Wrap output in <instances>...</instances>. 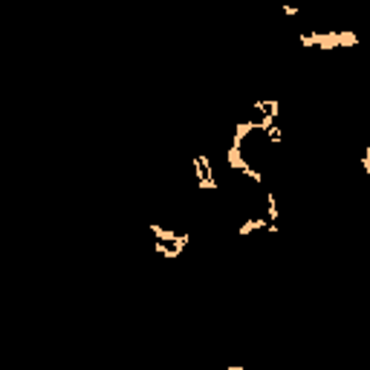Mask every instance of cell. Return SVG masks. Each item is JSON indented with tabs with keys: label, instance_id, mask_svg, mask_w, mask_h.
Wrapping results in <instances>:
<instances>
[{
	"label": "cell",
	"instance_id": "obj_1",
	"mask_svg": "<svg viewBox=\"0 0 370 370\" xmlns=\"http://www.w3.org/2000/svg\"><path fill=\"white\" fill-rule=\"evenodd\" d=\"M226 159H229V168H231V171H243V168H249L246 156H243V148H229Z\"/></svg>",
	"mask_w": 370,
	"mask_h": 370
},
{
	"label": "cell",
	"instance_id": "obj_2",
	"mask_svg": "<svg viewBox=\"0 0 370 370\" xmlns=\"http://www.w3.org/2000/svg\"><path fill=\"white\" fill-rule=\"evenodd\" d=\"M263 226H266V220H263V217H249L246 223L237 229V234H240V237H249L252 231H257V229H263Z\"/></svg>",
	"mask_w": 370,
	"mask_h": 370
},
{
	"label": "cell",
	"instance_id": "obj_3",
	"mask_svg": "<svg viewBox=\"0 0 370 370\" xmlns=\"http://www.w3.org/2000/svg\"><path fill=\"white\" fill-rule=\"evenodd\" d=\"M154 249H156V254H162L165 260H177V257L183 254V249L180 246H168V243H159V240H156Z\"/></svg>",
	"mask_w": 370,
	"mask_h": 370
},
{
	"label": "cell",
	"instance_id": "obj_4",
	"mask_svg": "<svg viewBox=\"0 0 370 370\" xmlns=\"http://www.w3.org/2000/svg\"><path fill=\"white\" fill-rule=\"evenodd\" d=\"M266 214H269V226H278V203H275V194H266Z\"/></svg>",
	"mask_w": 370,
	"mask_h": 370
},
{
	"label": "cell",
	"instance_id": "obj_5",
	"mask_svg": "<svg viewBox=\"0 0 370 370\" xmlns=\"http://www.w3.org/2000/svg\"><path fill=\"white\" fill-rule=\"evenodd\" d=\"M280 136H283V133H280L278 124H272V127L266 130V142H269V145H280Z\"/></svg>",
	"mask_w": 370,
	"mask_h": 370
},
{
	"label": "cell",
	"instance_id": "obj_6",
	"mask_svg": "<svg viewBox=\"0 0 370 370\" xmlns=\"http://www.w3.org/2000/svg\"><path fill=\"white\" fill-rule=\"evenodd\" d=\"M240 174H243V177H249V180H254V183H257V185L263 183V174H260L257 168H252V165H249V168H243Z\"/></svg>",
	"mask_w": 370,
	"mask_h": 370
},
{
	"label": "cell",
	"instance_id": "obj_7",
	"mask_svg": "<svg viewBox=\"0 0 370 370\" xmlns=\"http://www.w3.org/2000/svg\"><path fill=\"white\" fill-rule=\"evenodd\" d=\"M362 168H365V174H370V148H365V156H362Z\"/></svg>",
	"mask_w": 370,
	"mask_h": 370
},
{
	"label": "cell",
	"instance_id": "obj_8",
	"mask_svg": "<svg viewBox=\"0 0 370 370\" xmlns=\"http://www.w3.org/2000/svg\"><path fill=\"white\" fill-rule=\"evenodd\" d=\"M280 12H283V15H298V9H295V6H289V3H283V6H280Z\"/></svg>",
	"mask_w": 370,
	"mask_h": 370
},
{
	"label": "cell",
	"instance_id": "obj_9",
	"mask_svg": "<svg viewBox=\"0 0 370 370\" xmlns=\"http://www.w3.org/2000/svg\"><path fill=\"white\" fill-rule=\"evenodd\" d=\"M229 370H246V368H243V365H231Z\"/></svg>",
	"mask_w": 370,
	"mask_h": 370
}]
</instances>
